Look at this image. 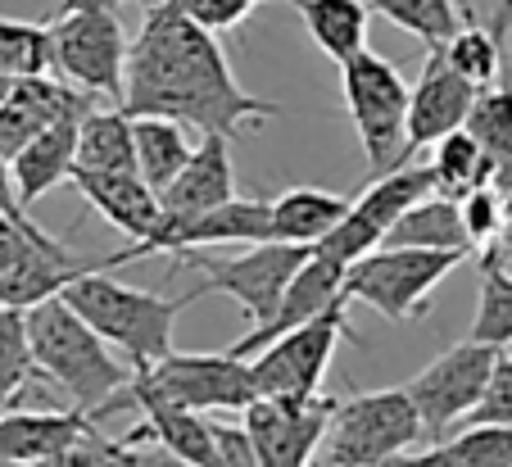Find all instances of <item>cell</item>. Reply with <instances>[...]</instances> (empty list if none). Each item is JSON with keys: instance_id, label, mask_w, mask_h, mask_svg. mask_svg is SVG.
<instances>
[{"instance_id": "1", "label": "cell", "mask_w": 512, "mask_h": 467, "mask_svg": "<svg viewBox=\"0 0 512 467\" xmlns=\"http://www.w3.org/2000/svg\"><path fill=\"white\" fill-rule=\"evenodd\" d=\"M123 114H159L182 127H200L204 137H241L250 123L281 118L277 100L241 91L223 46L209 28L186 19L173 0H150L145 23L127 41L123 64Z\"/></svg>"}, {"instance_id": "2", "label": "cell", "mask_w": 512, "mask_h": 467, "mask_svg": "<svg viewBox=\"0 0 512 467\" xmlns=\"http://www.w3.org/2000/svg\"><path fill=\"white\" fill-rule=\"evenodd\" d=\"M23 331H28V354L37 377L64 390L73 399V409L105 418L114 395L132 381V372L114 359V350L78 318V309L64 295L28 304L23 309Z\"/></svg>"}, {"instance_id": "3", "label": "cell", "mask_w": 512, "mask_h": 467, "mask_svg": "<svg viewBox=\"0 0 512 467\" xmlns=\"http://www.w3.org/2000/svg\"><path fill=\"white\" fill-rule=\"evenodd\" d=\"M64 295L78 318L96 331L105 345H114L132 368H150L159 363L168 350H173V327H177V313L186 304L200 300V291H186V295H150V291H136V286H123L105 273V268H91V273L73 277L64 286Z\"/></svg>"}, {"instance_id": "4", "label": "cell", "mask_w": 512, "mask_h": 467, "mask_svg": "<svg viewBox=\"0 0 512 467\" xmlns=\"http://www.w3.org/2000/svg\"><path fill=\"white\" fill-rule=\"evenodd\" d=\"M422 436V418L404 386L368 390L354 399H336L309 467H386Z\"/></svg>"}, {"instance_id": "5", "label": "cell", "mask_w": 512, "mask_h": 467, "mask_svg": "<svg viewBox=\"0 0 512 467\" xmlns=\"http://www.w3.org/2000/svg\"><path fill=\"white\" fill-rule=\"evenodd\" d=\"M467 259V250H408L377 245L345 268V300L368 304L386 322H408L426 313V295Z\"/></svg>"}, {"instance_id": "6", "label": "cell", "mask_w": 512, "mask_h": 467, "mask_svg": "<svg viewBox=\"0 0 512 467\" xmlns=\"http://www.w3.org/2000/svg\"><path fill=\"white\" fill-rule=\"evenodd\" d=\"M340 91L345 109L358 127L363 155H368L372 177L408 164L404 159V127H408V82L404 73L377 50H358L340 64Z\"/></svg>"}, {"instance_id": "7", "label": "cell", "mask_w": 512, "mask_h": 467, "mask_svg": "<svg viewBox=\"0 0 512 467\" xmlns=\"http://www.w3.org/2000/svg\"><path fill=\"white\" fill-rule=\"evenodd\" d=\"M340 341L358 345V331L349 327L345 304H331L318 318L272 336L263 350L250 354V381L254 395H281V399H313L322 395V377L331 368V354Z\"/></svg>"}, {"instance_id": "8", "label": "cell", "mask_w": 512, "mask_h": 467, "mask_svg": "<svg viewBox=\"0 0 512 467\" xmlns=\"http://www.w3.org/2000/svg\"><path fill=\"white\" fill-rule=\"evenodd\" d=\"M50 37V69L68 87L87 91L91 100L123 96V64H127V32L114 10H64L46 23Z\"/></svg>"}, {"instance_id": "9", "label": "cell", "mask_w": 512, "mask_h": 467, "mask_svg": "<svg viewBox=\"0 0 512 467\" xmlns=\"http://www.w3.org/2000/svg\"><path fill=\"white\" fill-rule=\"evenodd\" d=\"M313 254V245H290V241H254L236 259H209L204 250H191L186 263L200 273L195 291H223L241 304V313L250 318V331L277 313L281 291L290 286V277L300 273V263Z\"/></svg>"}, {"instance_id": "10", "label": "cell", "mask_w": 512, "mask_h": 467, "mask_svg": "<svg viewBox=\"0 0 512 467\" xmlns=\"http://www.w3.org/2000/svg\"><path fill=\"white\" fill-rule=\"evenodd\" d=\"M132 381L159 399H173L191 413H241L254 399L250 359L223 354H177L168 350L150 368H132Z\"/></svg>"}, {"instance_id": "11", "label": "cell", "mask_w": 512, "mask_h": 467, "mask_svg": "<svg viewBox=\"0 0 512 467\" xmlns=\"http://www.w3.org/2000/svg\"><path fill=\"white\" fill-rule=\"evenodd\" d=\"M431 191H435L431 164H413V159H408V164L390 168V173H377L372 186H363V195L349 200V209L340 214V223L331 227L313 250L349 268V263L363 259L368 250H377L381 236L390 232V223H395L413 200H422V195H431Z\"/></svg>"}, {"instance_id": "12", "label": "cell", "mask_w": 512, "mask_h": 467, "mask_svg": "<svg viewBox=\"0 0 512 467\" xmlns=\"http://www.w3.org/2000/svg\"><path fill=\"white\" fill-rule=\"evenodd\" d=\"M499 354L503 350L476 345V341H458V345H449L445 354H435V359L404 386L408 399H413L417 418H422V431L445 436L449 427H458V422L472 413L476 399H481Z\"/></svg>"}, {"instance_id": "13", "label": "cell", "mask_w": 512, "mask_h": 467, "mask_svg": "<svg viewBox=\"0 0 512 467\" xmlns=\"http://www.w3.org/2000/svg\"><path fill=\"white\" fill-rule=\"evenodd\" d=\"M331 409H336L331 395H313V399L254 395L241 409V427L250 436L259 467H309L322 445Z\"/></svg>"}, {"instance_id": "14", "label": "cell", "mask_w": 512, "mask_h": 467, "mask_svg": "<svg viewBox=\"0 0 512 467\" xmlns=\"http://www.w3.org/2000/svg\"><path fill=\"white\" fill-rule=\"evenodd\" d=\"M472 82L445 59L440 46H426L422 73L408 87V127H404V159H413L422 146H435V141L454 132V127L467 123V109L476 100Z\"/></svg>"}, {"instance_id": "15", "label": "cell", "mask_w": 512, "mask_h": 467, "mask_svg": "<svg viewBox=\"0 0 512 467\" xmlns=\"http://www.w3.org/2000/svg\"><path fill=\"white\" fill-rule=\"evenodd\" d=\"M331 304H349L345 300V263H336V259H327V254L313 250L309 259L300 263V273L290 277V286L281 291L277 313H272L263 327L245 331L241 341L232 345V354H236V359H250V354L263 350L272 336H281V331H290V327H300V322L318 318V313L331 309Z\"/></svg>"}, {"instance_id": "16", "label": "cell", "mask_w": 512, "mask_h": 467, "mask_svg": "<svg viewBox=\"0 0 512 467\" xmlns=\"http://www.w3.org/2000/svg\"><path fill=\"white\" fill-rule=\"evenodd\" d=\"M91 268H100V259H78V254L68 250L59 236L32 227V232L23 236L19 259L0 273V304H10V309H28V304L59 295L73 277L91 273Z\"/></svg>"}, {"instance_id": "17", "label": "cell", "mask_w": 512, "mask_h": 467, "mask_svg": "<svg viewBox=\"0 0 512 467\" xmlns=\"http://www.w3.org/2000/svg\"><path fill=\"white\" fill-rule=\"evenodd\" d=\"M87 109H91V100L87 105H73L68 114H59L55 123H46L37 137L10 159V182H14V195H19L23 209H32L41 195H50L55 186L68 182V173H73V150H78V123Z\"/></svg>"}, {"instance_id": "18", "label": "cell", "mask_w": 512, "mask_h": 467, "mask_svg": "<svg viewBox=\"0 0 512 467\" xmlns=\"http://www.w3.org/2000/svg\"><path fill=\"white\" fill-rule=\"evenodd\" d=\"M96 427L100 418L87 409H41V413L0 409V463L37 467Z\"/></svg>"}, {"instance_id": "19", "label": "cell", "mask_w": 512, "mask_h": 467, "mask_svg": "<svg viewBox=\"0 0 512 467\" xmlns=\"http://www.w3.org/2000/svg\"><path fill=\"white\" fill-rule=\"evenodd\" d=\"M68 182L78 186L82 200L127 241H145L164 218L159 191L145 186L136 173H68Z\"/></svg>"}, {"instance_id": "20", "label": "cell", "mask_w": 512, "mask_h": 467, "mask_svg": "<svg viewBox=\"0 0 512 467\" xmlns=\"http://www.w3.org/2000/svg\"><path fill=\"white\" fill-rule=\"evenodd\" d=\"M232 195H236L232 146H227V137H204L200 146H191V159L182 164V173L159 191V205H164L168 218H191L232 200Z\"/></svg>"}, {"instance_id": "21", "label": "cell", "mask_w": 512, "mask_h": 467, "mask_svg": "<svg viewBox=\"0 0 512 467\" xmlns=\"http://www.w3.org/2000/svg\"><path fill=\"white\" fill-rule=\"evenodd\" d=\"M463 127L490 164V186L512 205V82H490L476 91Z\"/></svg>"}, {"instance_id": "22", "label": "cell", "mask_w": 512, "mask_h": 467, "mask_svg": "<svg viewBox=\"0 0 512 467\" xmlns=\"http://www.w3.org/2000/svg\"><path fill=\"white\" fill-rule=\"evenodd\" d=\"M345 209L349 195H331L322 186H290L268 205V236L290 245H318Z\"/></svg>"}, {"instance_id": "23", "label": "cell", "mask_w": 512, "mask_h": 467, "mask_svg": "<svg viewBox=\"0 0 512 467\" xmlns=\"http://www.w3.org/2000/svg\"><path fill=\"white\" fill-rule=\"evenodd\" d=\"M381 245H408V250H467L472 254V241H467L463 214H458L454 195H422L404 214L390 223V232L381 236Z\"/></svg>"}, {"instance_id": "24", "label": "cell", "mask_w": 512, "mask_h": 467, "mask_svg": "<svg viewBox=\"0 0 512 467\" xmlns=\"http://www.w3.org/2000/svg\"><path fill=\"white\" fill-rule=\"evenodd\" d=\"M73 173H136L132 150V118L118 105H91L78 123V150H73Z\"/></svg>"}, {"instance_id": "25", "label": "cell", "mask_w": 512, "mask_h": 467, "mask_svg": "<svg viewBox=\"0 0 512 467\" xmlns=\"http://www.w3.org/2000/svg\"><path fill=\"white\" fill-rule=\"evenodd\" d=\"M295 5L309 28L313 46L331 59V64H345L349 55L368 46V23H372V10L363 0H286Z\"/></svg>"}, {"instance_id": "26", "label": "cell", "mask_w": 512, "mask_h": 467, "mask_svg": "<svg viewBox=\"0 0 512 467\" xmlns=\"http://www.w3.org/2000/svg\"><path fill=\"white\" fill-rule=\"evenodd\" d=\"M386 467H512V427H463L426 454H395Z\"/></svg>"}, {"instance_id": "27", "label": "cell", "mask_w": 512, "mask_h": 467, "mask_svg": "<svg viewBox=\"0 0 512 467\" xmlns=\"http://www.w3.org/2000/svg\"><path fill=\"white\" fill-rule=\"evenodd\" d=\"M467 341L494 345V350L512 345V263L499 250V241L481 245V300H476Z\"/></svg>"}, {"instance_id": "28", "label": "cell", "mask_w": 512, "mask_h": 467, "mask_svg": "<svg viewBox=\"0 0 512 467\" xmlns=\"http://www.w3.org/2000/svg\"><path fill=\"white\" fill-rule=\"evenodd\" d=\"M132 150H136V177H141L145 186H155V191H164V186L182 173L186 159H191V141H186L182 123L159 118V114L132 118Z\"/></svg>"}, {"instance_id": "29", "label": "cell", "mask_w": 512, "mask_h": 467, "mask_svg": "<svg viewBox=\"0 0 512 467\" xmlns=\"http://www.w3.org/2000/svg\"><path fill=\"white\" fill-rule=\"evenodd\" d=\"M431 177H435V191L440 195H467L476 186H490V164H485L481 146L467 127H454L445 137L435 141V155H431Z\"/></svg>"}, {"instance_id": "30", "label": "cell", "mask_w": 512, "mask_h": 467, "mask_svg": "<svg viewBox=\"0 0 512 467\" xmlns=\"http://www.w3.org/2000/svg\"><path fill=\"white\" fill-rule=\"evenodd\" d=\"M363 5L372 14H381V19H390L395 28L413 32L426 46H445L454 37V28L463 23L454 0H363Z\"/></svg>"}, {"instance_id": "31", "label": "cell", "mask_w": 512, "mask_h": 467, "mask_svg": "<svg viewBox=\"0 0 512 467\" xmlns=\"http://www.w3.org/2000/svg\"><path fill=\"white\" fill-rule=\"evenodd\" d=\"M445 59L463 73L472 87H490L503 73V37L494 28H481V23H458L454 37L445 41Z\"/></svg>"}, {"instance_id": "32", "label": "cell", "mask_w": 512, "mask_h": 467, "mask_svg": "<svg viewBox=\"0 0 512 467\" xmlns=\"http://www.w3.org/2000/svg\"><path fill=\"white\" fill-rule=\"evenodd\" d=\"M37 377L28 354V331H23V309L0 304V409L28 395V381Z\"/></svg>"}, {"instance_id": "33", "label": "cell", "mask_w": 512, "mask_h": 467, "mask_svg": "<svg viewBox=\"0 0 512 467\" xmlns=\"http://www.w3.org/2000/svg\"><path fill=\"white\" fill-rule=\"evenodd\" d=\"M50 69V37L41 23L0 19V82Z\"/></svg>"}, {"instance_id": "34", "label": "cell", "mask_w": 512, "mask_h": 467, "mask_svg": "<svg viewBox=\"0 0 512 467\" xmlns=\"http://www.w3.org/2000/svg\"><path fill=\"white\" fill-rule=\"evenodd\" d=\"M458 214H463V227H467L472 250H481V245L499 241L503 223H508V200H503L494 186H476V191L458 195Z\"/></svg>"}, {"instance_id": "35", "label": "cell", "mask_w": 512, "mask_h": 467, "mask_svg": "<svg viewBox=\"0 0 512 467\" xmlns=\"http://www.w3.org/2000/svg\"><path fill=\"white\" fill-rule=\"evenodd\" d=\"M481 422H490V427H512V359L508 354H499L481 399H476L472 413H467L458 427H481Z\"/></svg>"}, {"instance_id": "36", "label": "cell", "mask_w": 512, "mask_h": 467, "mask_svg": "<svg viewBox=\"0 0 512 467\" xmlns=\"http://www.w3.org/2000/svg\"><path fill=\"white\" fill-rule=\"evenodd\" d=\"M173 5L186 14V19H195L200 28H209L213 37H218V32L241 28V23L250 19L259 5H268V0H173Z\"/></svg>"}, {"instance_id": "37", "label": "cell", "mask_w": 512, "mask_h": 467, "mask_svg": "<svg viewBox=\"0 0 512 467\" xmlns=\"http://www.w3.org/2000/svg\"><path fill=\"white\" fill-rule=\"evenodd\" d=\"M204 467H259L245 427H218V422H213V454Z\"/></svg>"}, {"instance_id": "38", "label": "cell", "mask_w": 512, "mask_h": 467, "mask_svg": "<svg viewBox=\"0 0 512 467\" xmlns=\"http://www.w3.org/2000/svg\"><path fill=\"white\" fill-rule=\"evenodd\" d=\"M32 218L28 214H0V273H5V268H10L14 259H19V250H23V236L32 232Z\"/></svg>"}, {"instance_id": "39", "label": "cell", "mask_w": 512, "mask_h": 467, "mask_svg": "<svg viewBox=\"0 0 512 467\" xmlns=\"http://www.w3.org/2000/svg\"><path fill=\"white\" fill-rule=\"evenodd\" d=\"M0 214H28V209L19 205V195H14V182H10V164L0 159Z\"/></svg>"}, {"instance_id": "40", "label": "cell", "mask_w": 512, "mask_h": 467, "mask_svg": "<svg viewBox=\"0 0 512 467\" xmlns=\"http://www.w3.org/2000/svg\"><path fill=\"white\" fill-rule=\"evenodd\" d=\"M123 5H132V0H59V14L64 10H123ZM136 5H150V0H136Z\"/></svg>"}, {"instance_id": "41", "label": "cell", "mask_w": 512, "mask_h": 467, "mask_svg": "<svg viewBox=\"0 0 512 467\" xmlns=\"http://www.w3.org/2000/svg\"><path fill=\"white\" fill-rule=\"evenodd\" d=\"M499 5H503V10H512V0H499Z\"/></svg>"}]
</instances>
